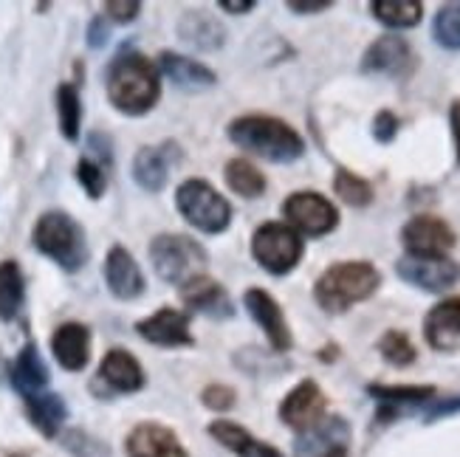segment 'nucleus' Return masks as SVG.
<instances>
[{
    "instance_id": "obj_30",
    "label": "nucleus",
    "mask_w": 460,
    "mask_h": 457,
    "mask_svg": "<svg viewBox=\"0 0 460 457\" xmlns=\"http://www.w3.org/2000/svg\"><path fill=\"white\" fill-rule=\"evenodd\" d=\"M226 187L232 192H237L240 198H260V195H266V175L260 172L252 162H246V158H232V162H226Z\"/></svg>"
},
{
    "instance_id": "obj_27",
    "label": "nucleus",
    "mask_w": 460,
    "mask_h": 457,
    "mask_svg": "<svg viewBox=\"0 0 460 457\" xmlns=\"http://www.w3.org/2000/svg\"><path fill=\"white\" fill-rule=\"evenodd\" d=\"M26 305V277L17 260L0 263V320L14 322Z\"/></svg>"
},
{
    "instance_id": "obj_11",
    "label": "nucleus",
    "mask_w": 460,
    "mask_h": 457,
    "mask_svg": "<svg viewBox=\"0 0 460 457\" xmlns=\"http://www.w3.org/2000/svg\"><path fill=\"white\" fill-rule=\"evenodd\" d=\"M181 147L172 138H164L162 145H145L133 155V181L145 192H162L170 181L172 170L181 164Z\"/></svg>"
},
{
    "instance_id": "obj_26",
    "label": "nucleus",
    "mask_w": 460,
    "mask_h": 457,
    "mask_svg": "<svg viewBox=\"0 0 460 457\" xmlns=\"http://www.w3.org/2000/svg\"><path fill=\"white\" fill-rule=\"evenodd\" d=\"M209 435L221 446L232 449L237 457H283L274 446L260 444L257 438H252V435L243 426H237L232 421H215V424H209Z\"/></svg>"
},
{
    "instance_id": "obj_1",
    "label": "nucleus",
    "mask_w": 460,
    "mask_h": 457,
    "mask_svg": "<svg viewBox=\"0 0 460 457\" xmlns=\"http://www.w3.org/2000/svg\"><path fill=\"white\" fill-rule=\"evenodd\" d=\"M111 105L125 116H145L162 99V76L150 57L138 51H119L105 74Z\"/></svg>"
},
{
    "instance_id": "obj_17",
    "label": "nucleus",
    "mask_w": 460,
    "mask_h": 457,
    "mask_svg": "<svg viewBox=\"0 0 460 457\" xmlns=\"http://www.w3.org/2000/svg\"><path fill=\"white\" fill-rule=\"evenodd\" d=\"M105 286L116 300L130 303L145 294V274L138 268L136 257L125 246H113L105 257Z\"/></svg>"
},
{
    "instance_id": "obj_21",
    "label": "nucleus",
    "mask_w": 460,
    "mask_h": 457,
    "mask_svg": "<svg viewBox=\"0 0 460 457\" xmlns=\"http://www.w3.org/2000/svg\"><path fill=\"white\" fill-rule=\"evenodd\" d=\"M99 382L113 392L130 395L145 387V370L133 353H128L125 347H113L105 353L102 365H99Z\"/></svg>"
},
{
    "instance_id": "obj_2",
    "label": "nucleus",
    "mask_w": 460,
    "mask_h": 457,
    "mask_svg": "<svg viewBox=\"0 0 460 457\" xmlns=\"http://www.w3.org/2000/svg\"><path fill=\"white\" fill-rule=\"evenodd\" d=\"M226 136L240 150H246L271 164H294L305 153L303 136L288 122H283V119L266 113H246L232 119Z\"/></svg>"
},
{
    "instance_id": "obj_6",
    "label": "nucleus",
    "mask_w": 460,
    "mask_h": 457,
    "mask_svg": "<svg viewBox=\"0 0 460 457\" xmlns=\"http://www.w3.org/2000/svg\"><path fill=\"white\" fill-rule=\"evenodd\" d=\"M175 207L190 226L204 234H221L232 224V204L204 178H187L175 189Z\"/></svg>"
},
{
    "instance_id": "obj_16",
    "label": "nucleus",
    "mask_w": 460,
    "mask_h": 457,
    "mask_svg": "<svg viewBox=\"0 0 460 457\" xmlns=\"http://www.w3.org/2000/svg\"><path fill=\"white\" fill-rule=\"evenodd\" d=\"M424 339L438 353L460 350V294L429 308L424 316Z\"/></svg>"
},
{
    "instance_id": "obj_32",
    "label": "nucleus",
    "mask_w": 460,
    "mask_h": 457,
    "mask_svg": "<svg viewBox=\"0 0 460 457\" xmlns=\"http://www.w3.org/2000/svg\"><path fill=\"white\" fill-rule=\"evenodd\" d=\"M435 43L447 51H460V4H447L432 20Z\"/></svg>"
},
{
    "instance_id": "obj_23",
    "label": "nucleus",
    "mask_w": 460,
    "mask_h": 457,
    "mask_svg": "<svg viewBox=\"0 0 460 457\" xmlns=\"http://www.w3.org/2000/svg\"><path fill=\"white\" fill-rule=\"evenodd\" d=\"M9 382L20 395H23V399H31V395L46 392L49 367H46L43 356H40L34 342L23 345V350L17 353V359L9 365Z\"/></svg>"
},
{
    "instance_id": "obj_10",
    "label": "nucleus",
    "mask_w": 460,
    "mask_h": 457,
    "mask_svg": "<svg viewBox=\"0 0 460 457\" xmlns=\"http://www.w3.org/2000/svg\"><path fill=\"white\" fill-rule=\"evenodd\" d=\"M395 274L412 288H421L427 294H444L460 283V263L449 257H410L404 254L395 263Z\"/></svg>"
},
{
    "instance_id": "obj_33",
    "label": "nucleus",
    "mask_w": 460,
    "mask_h": 457,
    "mask_svg": "<svg viewBox=\"0 0 460 457\" xmlns=\"http://www.w3.org/2000/svg\"><path fill=\"white\" fill-rule=\"evenodd\" d=\"M378 353H382L385 362L393 367H410L418 359V350L404 330H387L382 339H378Z\"/></svg>"
},
{
    "instance_id": "obj_14",
    "label": "nucleus",
    "mask_w": 460,
    "mask_h": 457,
    "mask_svg": "<svg viewBox=\"0 0 460 457\" xmlns=\"http://www.w3.org/2000/svg\"><path fill=\"white\" fill-rule=\"evenodd\" d=\"M243 305L249 311V316L257 322V328L266 333L269 345L277 350V353H286L291 350L294 339H291V328L286 322V313L279 308V303L274 296L263 288H249L243 294Z\"/></svg>"
},
{
    "instance_id": "obj_7",
    "label": "nucleus",
    "mask_w": 460,
    "mask_h": 457,
    "mask_svg": "<svg viewBox=\"0 0 460 457\" xmlns=\"http://www.w3.org/2000/svg\"><path fill=\"white\" fill-rule=\"evenodd\" d=\"M305 243L288 224H263L254 237H252V254L260 268H266L274 277H286L291 274L299 260H303Z\"/></svg>"
},
{
    "instance_id": "obj_22",
    "label": "nucleus",
    "mask_w": 460,
    "mask_h": 457,
    "mask_svg": "<svg viewBox=\"0 0 460 457\" xmlns=\"http://www.w3.org/2000/svg\"><path fill=\"white\" fill-rule=\"evenodd\" d=\"M178 37L195 51H217L226 43V29L204 9H190L178 20Z\"/></svg>"
},
{
    "instance_id": "obj_9",
    "label": "nucleus",
    "mask_w": 460,
    "mask_h": 457,
    "mask_svg": "<svg viewBox=\"0 0 460 457\" xmlns=\"http://www.w3.org/2000/svg\"><path fill=\"white\" fill-rule=\"evenodd\" d=\"M457 237L438 215H415L402 229V246L410 257H449Z\"/></svg>"
},
{
    "instance_id": "obj_39",
    "label": "nucleus",
    "mask_w": 460,
    "mask_h": 457,
    "mask_svg": "<svg viewBox=\"0 0 460 457\" xmlns=\"http://www.w3.org/2000/svg\"><path fill=\"white\" fill-rule=\"evenodd\" d=\"M88 147H91V153L96 155L93 162L99 164V167H111L113 164V147H111V138L105 136V133H91L88 136Z\"/></svg>"
},
{
    "instance_id": "obj_15",
    "label": "nucleus",
    "mask_w": 460,
    "mask_h": 457,
    "mask_svg": "<svg viewBox=\"0 0 460 457\" xmlns=\"http://www.w3.org/2000/svg\"><path fill=\"white\" fill-rule=\"evenodd\" d=\"M325 407H328L325 392L319 390L316 382H311V379L299 382L283 399V404H279V421L291 429L305 432V429H314L319 421H323Z\"/></svg>"
},
{
    "instance_id": "obj_29",
    "label": "nucleus",
    "mask_w": 460,
    "mask_h": 457,
    "mask_svg": "<svg viewBox=\"0 0 460 457\" xmlns=\"http://www.w3.org/2000/svg\"><path fill=\"white\" fill-rule=\"evenodd\" d=\"M57 122H59V133H63L66 142H76L79 138V127H83V102H79V88L74 83H63L57 85Z\"/></svg>"
},
{
    "instance_id": "obj_25",
    "label": "nucleus",
    "mask_w": 460,
    "mask_h": 457,
    "mask_svg": "<svg viewBox=\"0 0 460 457\" xmlns=\"http://www.w3.org/2000/svg\"><path fill=\"white\" fill-rule=\"evenodd\" d=\"M23 401H26L29 421L40 429V435H46V438H54L59 426L68 418V407L63 401V395H57V392H40Z\"/></svg>"
},
{
    "instance_id": "obj_37",
    "label": "nucleus",
    "mask_w": 460,
    "mask_h": 457,
    "mask_svg": "<svg viewBox=\"0 0 460 457\" xmlns=\"http://www.w3.org/2000/svg\"><path fill=\"white\" fill-rule=\"evenodd\" d=\"M398 116L393 110H378L373 119V138L378 145H393V138L398 136Z\"/></svg>"
},
{
    "instance_id": "obj_18",
    "label": "nucleus",
    "mask_w": 460,
    "mask_h": 457,
    "mask_svg": "<svg viewBox=\"0 0 460 457\" xmlns=\"http://www.w3.org/2000/svg\"><path fill=\"white\" fill-rule=\"evenodd\" d=\"M51 353L57 365L68 370V373H79L85 370L91 362V330L83 322H63L54 333H51Z\"/></svg>"
},
{
    "instance_id": "obj_4",
    "label": "nucleus",
    "mask_w": 460,
    "mask_h": 457,
    "mask_svg": "<svg viewBox=\"0 0 460 457\" xmlns=\"http://www.w3.org/2000/svg\"><path fill=\"white\" fill-rule=\"evenodd\" d=\"M31 243L40 254L49 257L54 266H59L68 274H76L88 263L85 229L74 215L63 209H49L37 217V224L31 229Z\"/></svg>"
},
{
    "instance_id": "obj_45",
    "label": "nucleus",
    "mask_w": 460,
    "mask_h": 457,
    "mask_svg": "<svg viewBox=\"0 0 460 457\" xmlns=\"http://www.w3.org/2000/svg\"><path fill=\"white\" fill-rule=\"evenodd\" d=\"M257 4L254 0H243V4H232V0H221L217 4V9H224V12H229V14H246V12H252Z\"/></svg>"
},
{
    "instance_id": "obj_46",
    "label": "nucleus",
    "mask_w": 460,
    "mask_h": 457,
    "mask_svg": "<svg viewBox=\"0 0 460 457\" xmlns=\"http://www.w3.org/2000/svg\"><path fill=\"white\" fill-rule=\"evenodd\" d=\"M316 457H348V452H345V446H333V449H328V452H323V454H316Z\"/></svg>"
},
{
    "instance_id": "obj_8",
    "label": "nucleus",
    "mask_w": 460,
    "mask_h": 457,
    "mask_svg": "<svg viewBox=\"0 0 460 457\" xmlns=\"http://www.w3.org/2000/svg\"><path fill=\"white\" fill-rule=\"evenodd\" d=\"M283 215L299 237H325L339 226V209L325 195L311 189L291 192L283 201Z\"/></svg>"
},
{
    "instance_id": "obj_47",
    "label": "nucleus",
    "mask_w": 460,
    "mask_h": 457,
    "mask_svg": "<svg viewBox=\"0 0 460 457\" xmlns=\"http://www.w3.org/2000/svg\"><path fill=\"white\" fill-rule=\"evenodd\" d=\"M9 457H29V454H23V452H14V454H9Z\"/></svg>"
},
{
    "instance_id": "obj_36",
    "label": "nucleus",
    "mask_w": 460,
    "mask_h": 457,
    "mask_svg": "<svg viewBox=\"0 0 460 457\" xmlns=\"http://www.w3.org/2000/svg\"><path fill=\"white\" fill-rule=\"evenodd\" d=\"M63 446L74 454V457H113L108 444L93 438L85 429H68L63 435Z\"/></svg>"
},
{
    "instance_id": "obj_34",
    "label": "nucleus",
    "mask_w": 460,
    "mask_h": 457,
    "mask_svg": "<svg viewBox=\"0 0 460 457\" xmlns=\"http://www.w3.org/2000/svg\"><path fill=\"white\" fill-rule=\"evenodd\" d=\"M367 392L373 399L385 401V404H415V401H427L435 395L432 384H421V387H390V384H370Z\"/></svg>"
},
{
    "instance_id": "obj_31",
    "label": "nucleus",
    "mask_w": 460,
    "mask_h": 457,
    "mask_svg": "<svg viewBox=\"0 0 460 457\" xmlns=\"http://www.w3.org/2000/svg\"><path fill=\"white\" fill-rule=\"evenodd\" d=\"M333 192L342 198V201L353 209H362V207H370L373 204V184L365 181L362 175H356L345 167H339L336 175H333Z\"/></svg>"
},
{
    "instance_id": "obj_28",
    "label": "nucleus",
    "mask_w": 460,
    "mask_h": 457,
    "mask_svg": "<svg viewBox=\"0 0 460 457\" xmlns=\"http://www.w3.org/2000/svg\"><path fill=\"white\" fill-rule=\"evenodd\" d=\"M370 12L378 23L390 29H412L424 20L421 0H376L370 4Z\"/></svg>"
},
{
    "instance_id": "obj_13",
    "label": "nucleus",
    "mask_w": 460,
    "mask_h": 457,
    "mask_svg": "<svg viewBox=\"0 0 460 457\" xmlns=\"http://www.w3.org/2000/svg\"><path fill=\"white\" fill-rule=\"evenodd\" d=\"M415 71V54L402 34H382L367 46L362 57V74L410 76Z\"/></svg>"
},
{
    "instance_id": "obj_40",
    "label": "nucleus",
    "mask_w": 460,
    "mask_h": 457,
    "mask_svg": "<svg viewBox=\"0 0 460 457\" xmlns=\"http://www.w3.org/2000/svg\"><path fill=\"white\" fill-rule=\"evenodd\" d=\"M138 12H142V4H116V0L105 4V17L113 23H130L138 17Z\"/></svg>"
},
{
    "instance_id": "obj_44",
    "label": "nucleus",
    "mask_w": 460,
    "mask_h": 457,
    "mask_svg": "<svg viewBox=\"0 0 460 457\" xmlns=\"http://www.w3.org/2000/svg\"><path fill=\"white\" fill-rule=\"evenodd\" d=\"M331 6H333L331 0H319V4H303V0H291V4H288V9L296 12V14H316V12H325Z\"/></svg>"
},
{
    "instance_id": "obj_12",
    "label": "nucleus",
    "mask_w": 460,
    "mask_h": 457,
    "mask_svg": "<svg viewBox=\"0 0 460 457\" xmlns=\"http://www.w3.org/2000/svg\"><path fill=\"white\" fill-rule=\"evenodd\" d=\"M136 333L155 347H192L195 336L190 330V313L178 308H158L155 313L136 322Z\"/></svg>"
},
{
    "instance_id": "obj_20",
    "label": "nucleus",
    "mask_w": 460,
    "mask_h": 457,
    "mask_svg": "<svg viewBox=\"0 0 460 457\" xmlns=\"http://www.w3.org/2000/svg\"><path fill=\"white\" fill-rule=\"evenodd\" d=\"M128 457H190L178 435L162 424H138L125 441Z\"/></svg>"
},
{
    "instance_id": "obj_35",
    "label": "nucleus",
    "mask_w": 460,
    "mask_h": 457,
    "mask_svg": "<svg viewBox=\"0 0 460 457\" xmlns=\"http://www.w3.org/2000/svg\"><path fill=\"white\" fill-rule=\"evenodd\" d=\"M74 175H76L79 187L85 189V195L91 198V201H99V198L105 195V189H108V175H105L102 167L93 162V158H88V155L79 158Z\"/></svg>"
},
{
    "instance_id": "obj_41",
    "label": "nucleus",
    "mask_w": 460,
    "mask_h": 457,
    "mask_svg": "<svg viewBox=\"0 0 460 457\" xmlns=\"http://www.w3.org/2000/svg\"><path fill=\"white\" fill-rule=\"evenodd\" d=\"M108 37H111V29H108V17L105 14H99V17H93L91 23H88V46L91 48H105V43H108Z\"/></svg>"
},
{
    "instance_id": "obj_5",
    "label": "nucleus",
    "mask_w": 460,
    "mask_h": 457,
    "mask_svg": "<svg viewBox=\"0 0 460 457\" xmlns=\"http://www.w3.org/2000/svg\"><path fill=\"white\" fill-rule=\"evenodd\" d=\"M147 254L158 280H164L170 286H184L195 280V277H201L207 271L209 263V254L201 243L187 234H170V232L155 234L147 246Z\"/></svg>"
},
{
    "instance_id": "obj_19",
    "label": "nucleus",
    "mask_w": 460,
    "mask_h": 457,
    "mask_svg": "<svg viewBox=\"0 0 460 457\" xmlns=\"http://www.w3.org/2000/svg\"><path fill=\"white\" fill-rule=\"evenodd\" d=\"M181 300L187 303L190 311L204 313V316H209V320H229V316L234 313V305L229 300L226 288L207 274L195 277V280L181 286Z\"/></svg>"
},
{
    "instance_id": "obj_3",
    "label": "nucleus",
    "mask_w": 460,
    "mask_h": 457,
    "mask_svg": "<svg viewBox=\"0 0 460 457\" xmlns=\"http://www.w3.org/2000/svg\"><path fill=\"white\" fill-rule=\"evenodd\" d=\"M382 286V271L367 260H345L328 266L314 286V300L325 313H345L370 300Z\"/></svg>"
},
{
    "instance_id": "obj_42",
    "label": "nucleus",
    "mask_w": 460,
    "mask_h": 457,
    "mask_svg": "<svg viewBox=\"0 0 460 457\" xmlns=\"http://www.w3.org/2000/svg\"><path fill=\"white\" fill-rule=\"evenodd\" d=\"M455 412H460V395H457V399H449V401H441L438 407H432L429 415H427V421L447 418V415H455Z\"/></svg>"
},
{
    "instance_id": "obj_24",
    "label": "nucleus",
    "mask_w": 460,
    "mask_h": 457,
    "mask_svg": "<svg viewBox=\"0 0 460 457\" xmlns=\"http://www.w3.org/2000/svg\"><path fill=\"white\" fill-rule=\"evenodd\" d=\"M162 71L184 91H204L217 85V74L209 66L175 51H162Z\"/></svg>"
},
{
    "instance_id": "obj_38",
    "label": "nucleus",
    "mask_w": 460,
    "mask_h": 457,
    "mask_svg": "<svg viewBox=\"0 0 460 457\" xmlns=\"http://www.w3.org/2000/svg\"><path fill=\"white\" fill-rule=\"evenodd\" d=\"M201 401L209 407V409H215V412H226V409H232L234 407V390L232 387H226V384H209L204 392H201Z\"/></svg>"
},
{
    "instance_id": "obj_43",
    "label": "nucleus",
    "mask_w": 460,
    "mask_h": 457,
    "mask_svg": "<svg viewBox=\"0 0 460 457\" xmlns=\"http://www.w3.org/2000/svg\"><path fill=\"white\" fill-rule=\"evenodd\" d=\"M449 125H452V138H455V155L460 164V99H455L449 108Z\"/></svg>"
}]
</instances>
